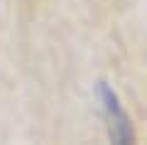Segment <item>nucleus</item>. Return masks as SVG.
Instances as JSON below:
<instances>
[{
	"label": "nucleus",
	"instance_id": "obj_1",
	"mask_svg": "<svg viewBox=\"0 0 147 145\" xmlns=\"http://www.w3.org/2000/svg\"><path fill=\"white\" fill-rule=\"evenodd\" d=\"M96 96H98V103L103 108V118H105V130H108L110 143L115 145H130L135 143V128H132V120L127 116L125 106H123L120 96L108 81H98L96 86Z\"/></svg>",
	"mask_w": 147,
	"mask_h": 145
}]
</instances>
